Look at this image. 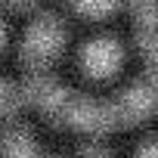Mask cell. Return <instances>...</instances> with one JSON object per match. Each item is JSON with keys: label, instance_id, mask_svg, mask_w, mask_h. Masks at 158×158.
Masks as SVG:
<instances>
[{"label": "cell", "instance_id": "cell-1", "mask_svg": "<svg viewBox=\"0 0 158 158\" xmlns=\"http://www.w3.org/2000/svg\"><path fill=\"white\" fill-rule=\"evenodd\" d=\"M62 22L56 16H40L28 25L25 37H22V59L31 65H44L47 59H53L62 47Z\"/></svg>", "mask_w": 158, "mask_h": 158}, {"label": "cell", "instance_id": "cell-2", "mask_svg": "<svg viewBox=\"0 0 158 158\" xmlns=\"http://www.w3.org/2000/svg\"><path fill=\"white\" fill-rule=\"evenodd\" d=\"M62 118H65L71 127H77V130H90V133H102V130L121 124L115 102H99V99L74 96V93H71V99H68Z\"/></svg>", "mask_w": 158, "mask_h": 158}, {"label": "cell", "instance_id": "cell-3", "mask_svg": "<svg viewBox=\"0 0 158 158\" xmlns=\"http://www.w3.org/2000/svg\"><path fill=\"white\" fill-rule=\"evenodd\" d=\"M112 102H115L121 121H133V118L149 115V112L158 106V74H149L146 81L130 84V87H127L118 99H112Z\"/></svg>", "mask_w": 158, "mask_h": 158}, {"label": "cell", "instance_id": "cell-4", "mask_svg": "<svg viewBox=\"0 0 158 158\" xmlns=\"http://www.w3.org/2000/svg\"><path fill=\"white\" fill-rule=\"evenodd\" d=\"M25 99L34 102L37 109H44V112L62 118V112H65L71 93H68L62 84H56L50 74H31L28 81H25Z\"/></svg>", "mask_w": 158, "mask_h": 158}, {"label": "cell", "instance_id": "cell-5", "mask_svg": "<svg viewBox=\"0 0 158 158\" xmlns=\"http://www.w3.org/2000/svg\"><path fill=\"white\" fill-rule=\"evenodd\" d=\"M118 59H121V50H118V44H115L112 37H96V40H90V44L84 47V53H81L84 68H87L90 74H96V77L109 74V71L118 65Z\"/></svg>", "mask_w": 158, "mask_h": 158}, {"label": "cell", "instance_id": "cell-6", "mask_svg": "<svg viewBox=\"0 0 158 158\" xmlns=\"http://www.w3.org/2000/svg\"><path fill=\"white\" fill-rule=\"evenodd\" d=\"M136 37L149 62V74H158V10H136Z\"/></svg>", "mask_w": 158, "mask_h": 158}, {"label": "cell", "instance_id": "cell-7", "mask_svg": "<svg viewBox=\"0 0 158 158\" xmlns=\"http://www.w3.org/2000/svg\"><path fill=\"white\" fill-rule=\"evenodd\" d=\"M0 158H44V155H37V146L22 124H10L0 136Z\"/></svg>", "mask_w": 158, "mask_h": 158}, {"label": "cell", "instance_id": "cell-8", "mask_svg": "<svg viewBox=\"0 0 158 158\" xmlns=\"http://www.w3.org/2000/svg\"><path fill=\"white\" fill-rule=\"evenodd\" d=\"M71 6L84 16H102L115 6V0H71Z\"/></svg>", "mask_w": 158, "mask_h": 158}, {"label": "cell", "instance_id": "cell-9", "mask_svg": "<svg viewBox=\"0 0 158 158\" xmlns=\"http://www.w3.org/2000/svg\"><path fill=\"white\" fill-rule=\"evenodd\" d=\"M13 102H16V90H13L6 81H0V115L10 112V109H13Z\"/></svg>", "mask_w": 158, "mask_h": 158}, {"label": "cell", "instance_id": "cell-10", "mask_svg": "<svg viewBox=\"0 0 158 158\" xmlns=\"http://www.w3.org/2000/svg\"><path fill=\"white\" fill-rule=\"evenodd\" d=\"M71 158H109V152L99 149V146H87V149H81V152H74Z\"/></svg>", "mask_w": 158, "mask_h": 158}, {"label": "cell", "instance_id": "cell-11", "mask_svg": "<svg viewBox=\"0 0 158 158\" xmlns=\"http://www.w3.org/2000/svg\"><path fill=\"white\" fill-rule=\"evenodd\" d=\"M136 158H158V139H149V143L136 152Z\"/></svg>", "mask_w": 158, "mask_h": 158}, {"label": "cell", "instance_id": "cell-12", "mask_svg": "<svg viewBox=\"0 0 158 158\" xmlns=\"http://www.w3.org/2000/svg\"><path fill=\"white\" fill-rule=\"evenodd\" d=\"M0 44H3V25H0Z\"/></svg>", "mask_w": 158, "mask_h": 158}, {"label": "cell", "instance_id": "cell-13", "mask_svg": "<svg viewBox=\"0 0 158 158\" xmlns=\"http://www.w3.org/2000/svg\"><path fill=\"white\" fill-rule=\"evenodd\" d=\"M10 3H28V0H10Z\"/></svg>", "mask_w": 158, "mask_h": 158}]
</instances>
